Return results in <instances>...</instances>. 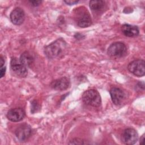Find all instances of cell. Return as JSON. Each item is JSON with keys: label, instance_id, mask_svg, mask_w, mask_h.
<instances>
[{"label": "cell", "instance_id": "6da1fadb", "mask_svg": "<svg viewBox=\"0 0 145 145\" xmlns=\"http://www.w3.org/2000/svg\"><path fill=\"white\" fill-rule=\"evenodd\" d=\"M66 45V44L62 39H57L45 47L44 53L50 59L57 58L63 53Z\"/></svg>", "mask_w": 145, "mask_h": 145}, {"label": "cell", "instance_id": "7a4b0ae2", "mask_svg": "<svg viewBox=\"0 0 145 145\" xmlns=\"http://www.w3.org/2000/svg\"><path fill=\"white\" fill-rule=\"evenodd\" d=\"M82 100L84 104L93 107H99L101 104L100 93L97 91L93 89L84 91L82 95Z\"/></svg>", "mask_w": 145, "mask_h": 145}, {"label": "cell", "instance_id": "3957f363", "mask_svg": "<svg viewBox=\"0 0 145 145\" xmlns=\"http://www.w3.org/2000/svg\"><path fill=\"white\" fill-rule=\"evenodd\" d=\"M76 9L75 12V19L77 25L82 28H86L91 25L92 19L87 8L80 7Z\"/></svg>", "mask_w": 145, "mask_h": 145}, {"label": "cell", "instance_id": "277c9868", "mask_svg": "<svg viewBox=\"0 0 145 145\" xmlns=\"http://www.w3.org/2000/svg\"><path fill=\"white\" fill-rule=\"evenodd\" d=\"M107 53L112 58H122L126 55L127 48L126 45L122 42H115L109 46Z\"/></svg>", "mask_w": 145, "mask_h": 145}, {"label": "cell", "instance_id": "5b68a950", "mask_svg": "<svg viewBox=\"0 0 145 145\" xmlns=\"http://www.w3.org/2000/svg\"><path fill=\"white\" fill-rule=\"evenodd\" d=\"M129 71L137 76H142L145 74V62L143 59H136L129 63L127 66Z\"/></svg>", "mask_w": 145, "mask_h": 145}, {"label": "cell", "instance_id": "8992f818", "mask_svg": "<svg viewBox=\"0 0 145 145\" xmlns=\"http://www.w3.org/2000/svg\"><path fill=\"white\" fill-rule=\"evenodd\" d=\"M10 67L12 72L17 76L25 78L27 75L28 71L27 67L21 62L20 59L12 57L10 62Z\"/></svg>", "mask_w": 145, "mask_h": 145}, {"label": "cell", "instance_id": "52a82bcc", "mask_svg": "<svg viewBox=\"0 0 145 145\" xmlns=\"http://www.w3.org/2000/svg\"><path fill=\"white\" fill-rule=\"evenodd\" d=\"M138 139V134L137 131L133 128H127L125 129L121 135L122 142L127 145H133L135 144Z\"/></svg>", "mask_w": 145, "mask_h": 145}, {"label": "cell", "instance_id": "ba28073f", "mask_svg": "<svg viewBox=\"0 0 145 145\" xmlns=\"http://www.w3.org/2000/svg\"><path fill=\"white\" fill-rule=\"evenodd\" d=\"M16 138L21 142L25 141L31 136L32 134V129L31 126L27 124L23 123L17 127L15 131Z\"/></svg>", "mask_w": 145, "mask_h": 145}, {"label": "cell", "instance_id": "9c48e42d", "mask_svg": "<svg viewBox=\"0 0 145 145\" xmlns=\"http://www.w3.org/2000/svg\"><path fill=\"white\" fill-rule=\"evenodd\" d=\"M112 102L116 105H121L125 99L124 92L118 87H112L109 91Z\"/></svg>", "mask_w": 145, "mask_h": 145}, {"label": "cell", "instance_id": "30bf717a", "mask_svg": "<svg viewBox=\"0 0 145 145\" xmlns=\"http://www.w3.org/2000/svg\"><path fill=\"white\" fill-rule=\"evenodd\" d=\"M25 19V13L23 10L20 7H16L10 14L11 22L16 25H21Z\"/></svg>", "mask_w": 145, "mask_h": 145}, {"label": "cell", "instance_id": "8fae6325", "mask_svg": "<svg viewBox=\"0 0 145 145\" xmlns=\"http://www.w3.org/2000/svg\"><path fill=\"white\" fill-rule=\"evenodd\" d=\"M7 118L12 122L22 121L25 117V112L22 108H12L9 110L7 113Z\"/></svg>", "mask_w": 145, "mask_h": 145}, {"label": "cell", "instance_id": "7c38bea8", "mask_svg": "<svg viewBox=\"0 0 145 145\" xmlns=\"http://www.w3.org/2000/svg\"><path fill=\"white\" fill-rule=\"evenodd\" d=\"M70 82L68 78L62 77L52 81L50 83V87L56 90L63 91L69 88Z\"/></svg>", "mask_w": 145, "mask_h": 145}, {"label": "cell", "instance_id": "4fadbf2b", "mask_svg": "<svg viewBox=\"0 0 145 145\" xmlns=\"http://www.w3.org/2000/svg\"><path fill=\"white\" fill-rule=\"evenodd\" d=\"M121 29L124 35L129 37H136L139 33V29L137 26L130 24H123Z\"/></svg>", "mask_w": 145, "mask_h": 145}, {"label": "cell", "instance_id": "5bb4252c", "mask_svg": "<svg viewBox=\"0 0 145 145\" xmlns=\"http://www.w3.org/2000/svg\"><path fill=\"white\" fill-rule=\"evenodd\" d=\"M89 7L91 10L95 12L101 11L105 7V2L101 0H92L89 2Z\"/></svg>", "mask_w": 145, "mask_h": 145}, {"label": "cell", "instance_id": "9a60e30c", "mask_svg": "<svg viewBox=\"0 0 145 145\" xmlns=\"http://www.w3.org/2000/svg\"><path fill=\"white\" fill-rule=\"evenodd\" d=\"M20 61L26 67H29L33 62L34 58L33 56L28 52H24L20 57Z\"/></svg>", "mask_w": 145, "mask_h": 145}, {"label": "cell", "instance_id": "2e32d148", "mask_svg": "<svg viewBox=\"0 0 145 145\" xmlns=\"http://www.w3.org/2000/svg\"><path fill=\"white\" fill-rule=\"evenodd\" d=\"M85 142L83 139L80 138H74L70 141L69 143V144H86Z\"/></svg>", "mask_w": 145, "mask_h": 145}, {"label": "cell", "instance_id": "e0dca14e", "mask_svg": "<svg viewBox=\"0 0 145 145\" xmlns=\"http://www.w3.org/2000/svg\"><path fill=\"white\" fill-rule=\"evenodd\" d=\"M39 109V105L36 101H33L31 103V112L34 113L37 112V110Z\"/></svg>", "mask_w": 145, "mask_h": 145}, {"label": "cell", "instance_id": "ac0fdd59", "mask_svg": "<svg viewBox=\"0 0 145 145\" xmlns=\"http://www.w3.org/2000/svg\"><path fill=\"white\" fill-rule=\"evenodd\" d=\"M29 2L31 3V5L32 6H34V7H36V6H39L42 1H29Z\"/></svg>", "mask_w": 145, "mask_h": 145}, {"label": "cell", "instance_id": "d6986e66", "mask_svg": "<svg viewBox=\"0 0 145 145\" xmlns=\"http://www.w3.org/2000/svg\"><path fill=\"white\" fill-rule=\"evenodd\" d=\"M64 2L66 3L67 5H73L76 3H78L79 2V1H75V0H68V1H64Z\"/></svg>", "mask_w": 145, "mask_h": 145}, {"label": "cell", "instance_id": "ffe728a7", "mask_svg": "<svg viewBox=\"0 0 145 145\" xmlns=\"http://www.w3.org/2000/svg\"><path fill=\"white\" fill-rule=\"evenodd\" d=\"M6 67L5 66H3L2 67H0V78H2L3 77V76H5V72H6Z\"/></svg>", "mask_w": 145, "mask_h": 145}, {"label": "cell", "instance_id": "44dd1931", "mask_svg": "<svg viewBox=\"0 0 145 145\" xmlns=\"http://www.w3.org/2000/svg\"><path fill=\"white\" fill-rule=\"evenodd\" d=\"M137 87H138L139 89L142 88L143 90L144 89V82H139L137 84Z\"/></svg>", "mask_w": 145, "mask_h": 145}, {"label": "cell", "instance_id": "7402d4cb", "mask_svg": "<svg viewBox=\"0 0 145 145\" xmlns=\"http://www.w3.org/2000/svg\"><path fill=\"white\" fill-rule=\"evenodd\" d=\"M4 65H5V59H3L2 56H1V57H0V67L4 66Z\"/></svg>", "mask_w": 145, "mask_h": 145}, {"label": "cell", "instance_id": "603a6c76", "mask_svg": "<svg viewBox=\"0 0 145 145\" xmlns=\"http://www.w3.org/2000/svg\"><path fill=\"white\" fill-rule=\"evenodd\" d=\"M144 135L143 134L140 138L139 143L140 144H144Z\"/></svg>", "mask_w": 145, "mask_h": 145}]
</instances>
